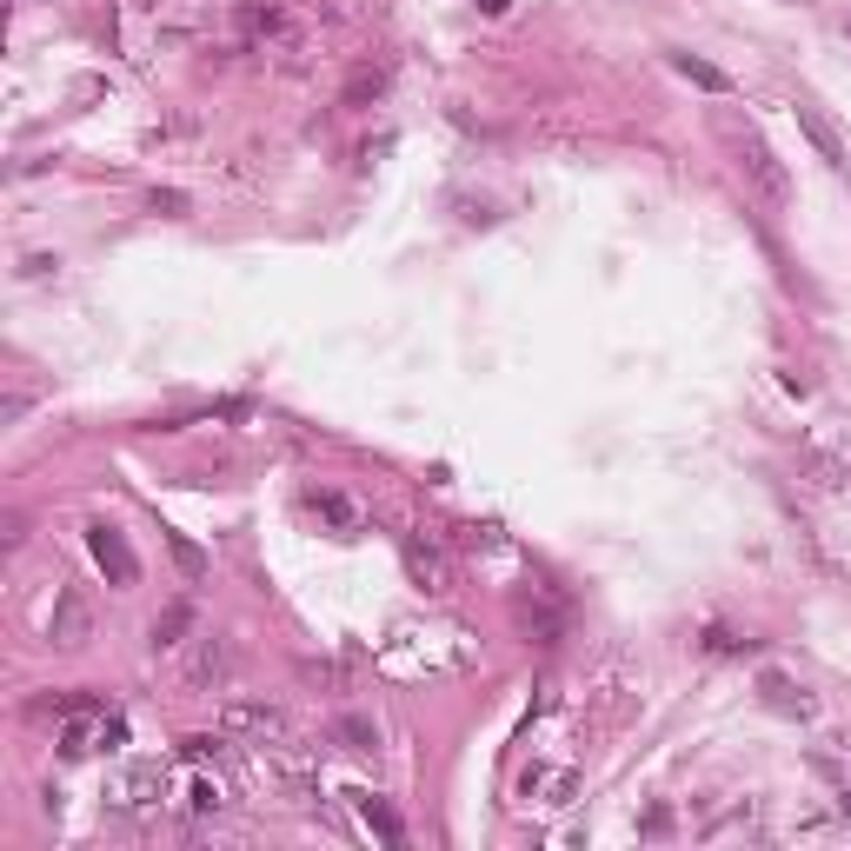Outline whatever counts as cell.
Masks as SVG:
<instances>
[{
  "mask_svg": "<svg viewBox=\"0 0 851 851\" xmlns=\"http://www.w3.org/2000/svg\"><path fill=\"white\" fill-rule=\"evenodd\" d=\"M732 140V160H739V173L752 180V193L766 200V206H792V173H786V160L746 126V133H726Z\"/></svg>",
  "mask_w": 851,
  "mask_h": 851,
  "instance_id": "6da1fadb",
  "label": "cell"
},
{
  "mask_svg": "<svg viewBox=\"0 0 851 851\" xmlns=\"http://www.w3.org/2000/svg\"><path fill=\"white\" fill-rule=\"evenodd\" d=\"M220 732L226 739H240V746H286V712L280 706H266V699H226L220 706Z\"/></svg>",
  "mask_w": 851,
  "mask_h": 851,
  "instance_id": "7a4b0ae2",
  "label": "cell"
},
{
  "mask_svg": "<svg viewBox=\"0 0 851 851\" xmlns=\"http://www.w3.org/2000/svg\"><path fill=\"white\" fill-rule=\"evenodd\" d=\"M87 553H93V566L107 573V586H140V559H133V546H126V533L113 526V519H93L87 526Z\"/></svg>",
  "mask_w": 851,
  "mask_h": 851,
  "instance_id": "3957f363",
  "label": "cell"
},
{
  "mask_svg": "<svg viewBox=\"0 0 851 851\" xmlns=\"http://www.w3.org/2000/svg\"><path fill=\"white\" fill-rule=\"evenodd\" d=\"M47 639H53L60 652H80V646L93 639V612H87V599H80V592H53V619H47Z\"/></svg>",
  "mask_w": 851,
  "mask_h": 851,
  "instance_id": "277c9868",
  "label": "cell"
},
{
  "mask_svg": "<svg viewBox=\"0 0 851 851\" xmlns=\"http://www.w3.org/2000/svg\"><path fill=\"white\" fill-rule=\"evenodd\" d=\"M519 626H526L539 646H559V639H566V606H559L546 586H533V599H519Z\"/></svg>",
  "mask_w": 851,
  "mask_h": 851,
  "instance_id": "5b68a950",
  "label": "cell"
},
{
  "mask_svg": "<svg viewBox=\"0 0 851 851\" xmlns=\"http://www.w3.org/2000/svg\"><path fill=\"white\" fill-rule=\"evenodd\" d=\"M306 513H313V519H326L340 539H353V533L366 526V513H359L346 493H333V486H306Z\"/></svg>",
  "mask_w": 851,
  "mask_h": 851,
  "instance_id": "8992f818",
  "label": "cell"
},
{
  "mask_svg": "<svg viewBox=\"0 0 851 851\" xmlns=\"http://www.w3.org/2000/svg\"><path fill=\"white\" fill-rule=\"evenodd\" d=\"M759 699H766L779 719H812V712H819V699H812L799 679H786V672H759Z\"/></svg>",
  "mask_w": 851,
  "mask_h": 851,
  "instance_id": "52a82bcc",
  "label": "cell"
},
{
  "mask_svg": "<svg viewBox=\"0 0 851 851\" xmlns=\"http://www.w3.org/2000/svg\"><path fill=\"white\" fill-rule=\"evenodd\" d=\"M406 573H413V586H426V592H446V586H453L446 553H439L433 539H419V533H406Z\"/></svg>",
  "mask_w": 851,
  "mask_h": 851,
  "instance_id": "ba28073f",
  "label": "cell"
},
{
  "mask_svg": "<svg viewBox=\"0 0 851 851\" xmlns=\"http://www.w3.org/2000/svg\"><path fill=\"white\" fill-rule=\"evenodd\" d=\"M160 799H166V772H160V766H133V772L120 779V792H113L120 812H153Z\"/></svg>",
  "mask_w": 851,
  "mask_h": 851,
  "instance_id": "9c48e42d",
  "label": "cell"
},
{
  "mask_svg": "<svg viewBox=\"0 0 851 851\" xmlns=\"http://www.w3.org/2000/svg\"><path fill=\"white\" fill-rule=\"evenodd\" d=\"M226 672H233V646L226 639H200V652L186 659V686L206 692V686H226Z\"/></svg>",
  "mask_w": 851,
  "mask_h": 851,
  "instance_id": "30bf717a",
  "label": "cell"
},
{
  "mask_svg": "<svg viewBox=\"0 0 851 851\" xmlns=\"http://www.w3.org/2000/svg\"><path fill=\"white\" fill-rule=\"evenodd\" d=\"M799 126H806V140L825 153V166H845L851 153H845V133L825 120V107H812V100H799Z\"/></svg>",
  "mask_w": 851,
  "mask_h": 851,
  "instance_id": "8fae6325",
  "label": "cell"
},
{
  "mask_svg": "<svg viewBox=\"0 0 851 851\" xmlns=\"http://www.w3.org/2000/svg\"><path fill=\"white\" fill-rule=\"evenodd\" d=\"M672 73H679V80H692V87H706V93H732V73H726V67H712L706 53H672Z\"/></svg>",
  "mask_w": 851,
  "mask_h": 851,
  "instance_id": "7c38bea8",
  "label": "cell"
},
{
  "mask_svg": "<svg viewBox=\"0 0 851 851\" xmlns=\"http://www.w3.org/2000/svg\"><path fill=\"white\" fill-rule=\"evenodd\" d=\"M353 806H359V819L379 832V845H399V839H406V825L393 819V806H386L379 792H353Z\"/></svg>",
  "mask_w": 851,
  "mask_h": 851,
  "instance_id": "4fadbf2b",
  "label": "cell"
},
{
  "mask_svg": "<svg viewBox=\"0 0 851 851\" xmlns=\"http://www.w3.org/2000/svg\"><path fill=\"white\" fill-rule=\"evenodd\" d=\"M333 739H340L346 752H379V726H373L366 712H346V719L333 726Z\"/></svg>",
  "mask_w": 851,
  "mask_h": 851,
  "instance_id": "5bb4252c",
  "label": "cell"
},
{
  "mask_svg": "<svg viewBox=\"0 0 851 851\" xmlns=\"http://www.w3.org/2000/svg\"><path fill=\"white\" fill-rule=\"evenodd\" d=\"M186 626H193V606H186V599H173V606L153 619V652H160V646H180V639H186Z\"/></svg>",
  "mask_w": 851,
  "mask_h": 851,
  "instance_id": "9a60e30c",
  "label": "cell"
},
{
  "mask_svg": "<svg viewBox=\"0 0 851 851\" xmlns=\"http://www.w3.org/2000/svg\"><path fill=\"white\" fill-rule=\"evenodd\" d=\"M806 466H812L819 486H851V453H812Z\"/></svg>",
  "mask_w": 851,
  "mask_h": 851,
  "instance_id": "2e32d148",
  "label": "cell"
},
{
  "mask_svg": "<svg viewBox=\"0 0 851 851\" xmlns=\"http://www.w3.org/2000/svg\"><path fill=\"white\" fill-rule=\"evenodd\" d=\"M752 646H759V639H739L732 626H706V652H712V659H739V652H752Z\"/></svg>",
  "mask_w": 851,
  "mask_h": 851,
  "instance_id": "e0dca14e",
  "label": "cell"
},
{
  "mask_svg": "<svg viewBox=\"0 0 851 851\" xmlns=\"http://www.w3.org/2000/svg\"><path fill=\"white\" fill-rule=\"evenodd\" d=\"M166 546H173V559H180V573H186V579H206V553H200L186 533H166Z\"/></svg>",
  "mask_w": 851,
  "mask_h": 851,
  "instance_id": "ac0fdd59",
  "label": "cell"
},
{
  "mask_svg": "<svg viewBox=\"0 0 851 851\" xmlns=\"http://www.w3.org/2000/svg\"><path fill=\"white\" fill-rule=\"evenodd\" d=\"M220 806H226V799H220L213 779H193V786H186V812H193V819H213Z\"/></svg>",
  "mask_w": 851,
  "mask_h": 851,
  "instance_id": "d6986e66",
  "label": "cell"
},
{
  "mask_svg": "<svg viewBox=\"0 0 851 851\" xmlns=\"http://www.w3.org/2000/svg\"><path fill=\"white\" fill-rule=\"evenodd\" d=\"M379 87H386V67H359V73H353V87H346V107L379 100Z\"/></svg>",
  "mask_w": 851,
  "mask_h": 851,
  "instance_id": "ffe728a7",
  "label": "cell"
},
{
  "mask_svg": "<svg viewBox=\"0 0 851 851\" xmlns=\"http://www.w3.org/2000/svg\"><path fill=\"white\" fill-rule=\"evenodd\" d=\"M180 752H186L193 766H220V752H226V732H220V739H180Z\"/></svg>",
  "mask_w": 851,
  "mask_h": 851,
  "instance_id": "44dd1931",
  "label": "cell"
},
{
  "mask_svg": "<svg viewBox=\"0 0 851 851\" xmlns=\"http://www.w3.org/2000/svg\"><path fill=\"white\" fill-rule=\"evenodd\" d=\"M639 832H646V839H666V832H672V819H666V812H646V825H639Z\"/></svg>",
  "mask_w": 851,
  "mask_h": 851,
  "instance_id": "7402d4cb",
  "label": "cell"
},
{
  "mask_svg": "<svg viewBox=\"0 0 851 851\" xmlns=\"http://www.w3.org/2000/svg\"><path fill=\"white\" fill-rule=\"evenodd\" d=\"M839 819H851V786H839Z\"/></svg>",
  "mask_w": 851,
  "mask_h": 851,
  "instance_id": "603a6c76",
  "label": "cell"
},
{
  "mask_svg": "<svg viewBox=\"0 0 851 851\" xmlns=\"http://www.w3.org/2000/svg\"><path fill=\"white\" fill-rule=\"evenodd\" d=\"M506 7H513V0H479V13H506Z\"/></svg>",
  "mask_w": 851,
  "mask_h": 851,
  "instance_id": "cb8c5ba5",
  "label": "cell"
}]
</instances>
